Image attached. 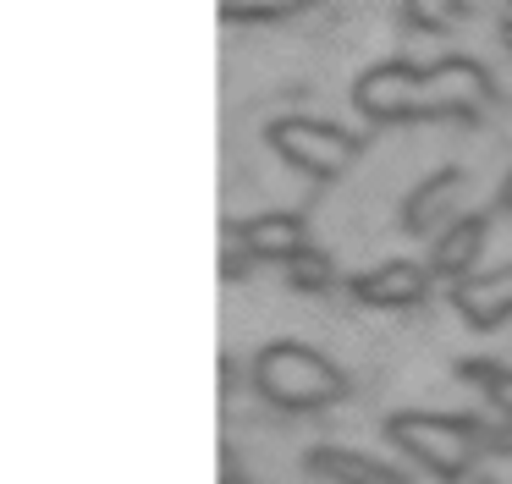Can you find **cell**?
Returning a JSON list of instances; mask_svg holds the SVG:
<instances>
[{"label":"cell","mask_w":512,"mask_h":484,"mask_svg":"<svg viewBox=\"0 0 512 484\" xmlns=\"http://www.w3.org/2000/svg\"><path fill=\"white\" fill-rule=\"evenodd\" d=\"M485 72L474 61H446L430 72L413 66H375L364 72V83L353 88V105L369 121H408V116H468L485 99Z\"/></svg>","instance_id":"6da1fadb"},{"label":"cell","mask_w":512,"mask_h":484,"mask_svg":"<svg viewBox=\"0 0 512 484\" xmlns=\"http://www.w3.org/2000/svg\"><path fill=\"white\" fill-rule=\"evenodd\" d=\"M254 385H259L265 402L298 407V413H309V407H331V402H342V391H347L342 369L325 363L320 352L303 347V341H270V347H259Z\"/></svg>","instance_id":"7a4b0ae2"},{"label":"cell","mask_w":512,"mask_h":484,"mask_svg":"<svg viewBox=\"0 0 512 484\" xmlns=\"http://www.w3.org/2000/svg\"><path fill=\"white\" fill-rule=\"evenodd\" d=\"M391 440L408 451L413 462L435 473V479H463L474 468L479 451V429L463 424V418H435V413H397L391 418Z\"/></svg>","instance_id":"3957f363"},{"label":"cell","mask_w":512,"mask_h":484,"mask_svg":"<svg viewBox=\"0 0 512 484\" xmlns=\"http://www.w3.org/2000/svg\"><path fill=\"white\" fill-rule=\"evenodd\" d=\"M270 143H276V154L287 165L320 176V182L342 176L347 165L358 160V138L342 127H331V121H276V127H270Z\"/></svg>","instance_id":"277c9868"},{"label":"cell","mask_w":512,"mask_h":484,"mask_svg":"<svg viewBox=\"0 0 512 484\" xmlns=\"http://www.w3.org/2000/svg\"><path fill=\"white\" fill-rule=\"evenodd\" d=\"M430 286V264H408V259H391L380 270L358 275L353 281V297L369 308H413Z\"/></svg>","instance_id":"5b68a950"},{"label":"cell","mask_w":512,"mask_h":484,"mask_svg":"<svg viewBox=\"0 0 512 484\" xmlns=\"http://www.w3.org/2000/svg\"><path fill=\"white\" fill-rule=\"evenodd\" d=\"M452 303L463 308L468 325H501V319H512V264H501V270H485V275H463L452 292Z\"/></svg>","instance_id":"8992f818"},{"label":"cell","mask_w":512,"mask_h":484,"mask_svg":"<svg viewBox=\"0 0 512 484\" xmlns=\"http://www.w3.org/2000/svg\"><path fill=\"white\" fill-rule=\"evenodd\" d=\"M457 193H463V171H435V176H424L419 193L402 204V226H408L413 237H441V231L452 226L446 215H452Z\"/></svg>","instance_id":"52a82bcc"},{"label":"cell","mask_w":512,"mask_h":484,"mask_svg":"<svg viewBox=\"0 0 512 484\" xmlns=\"http://www.w3.org/2000/svg\"><path fill=\"white\" fill-rule=\"evenodd\" d=\"M485 231H490L485 215H452V226H446L441 237H435V248H430V275H441V281H463V275L479 264Z\"/></svg>","instance_id":"ba28073f"},{"label":"cell","mask_w":512,"mask_h":484,"mask_svg":"<svg viewBox=\"0 0 512 484\" xmlns=\"http://www.w3.org/2000/svg\"><path fill=\"white\" fill-rule=\"evenodd\" d=\"M237 242H243L248 259H281V264H292L303 248H309V226H303V215H259V220H243Z\"/></svg>","instance_id":"9c48e42d"},{"label":"cell","mask_w":512,"mask_h":484,"mask_svg":"<svg viewBox=\"0 0 512 484\" xmlns=\"http://www.w3.org/2000/svg\"><path fill=\"white\" fill-rule=\"evenodd\" d=\"M309 468L320 473V479H331V484H408L397 468H386V462L364 457V451H342V446L309 451Z\"/></svg>","instance_id":"30bf717a"},{"label":"cell","mask_w":512,"mask_h":484,"mask_svg":"<svg viewBox=\"0 0 512 484\" xmlns=\"http://www.w3.org/2000/svg\"><path fill=\"white\" fill-rule=\"evenodd\" d=\"M463 11H468L463 0H408V22H413V28H430V33L457 28Z\"/></svg>","instance_id":"8fae6325"},{"label":"cell","mask_w":512,"mask_h":484,"mask_svg":"<svg viewBox=\"0 0 512 484\" xmlns=\"http://www.w3.org/2000/svg\"><path fill=\"white\" fill-rule=\"evenodd\" d=\"M298 6H309V0H221V17L226 22H265V17H292Z\"/></svg>","instance_id":"7c38bea8"},{"label":"cell","mask_w":512,"mask_h":484,"mask_svg":"<svg viewBox=\"0 0 512 484\" xmlns=\"http://www.w3.org/2000/svg\"><path fill=\"white\" fill-rule=\"evenodd\" d=\"M287 275H292V286H303V292H325V286L336 281L331 259H325V253H309V248L287 264Z\"/></svg>","instance_id":"4fadbf2b"},{"label":"cell","mask_w":512,"mask_h":484,"mask_svg":"<svg viewBox=\"0 0 512 484\" xmlns=\"http://www.w3.org/2000/svg\"><path fill=\"white\" fill-rule=\"evenodd\" d=\"M468 374H474L479 385H485V396L501 407V413L512 418V369H496V363H468Z\"/></svg>","instance_id":"5bb4252c"},{"label":"cell","mask_w":512,"mask_h":484,"mask_svg":"<svg viewBox=\"0 0 512 484\" xmlns=\"http://www.w3.org/2000/svg\"><path fill=\"white\" fill-rule=\"evenodd\" d=\"M501 39H507V50H512V22H507V28H501Z\"/></svg>","instance_id":"9a60e30c"}]
</instances>
